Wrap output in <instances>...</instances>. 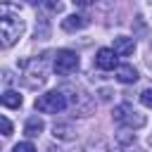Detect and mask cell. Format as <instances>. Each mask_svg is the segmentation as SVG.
<instances>
[{"mask_svg": "<svg viewBox=\"0 0 152 152\" xmlns=\"http://www.w3.org/2000/svg\"><path fill=\"white\" fill-rule=\"evenodd\" d=\"M76 7H88V5H93V0H71Z\"/></svg>", "mask_w": 152, "mask_h": 152, "instance_id": "cell-17", "label": "cell"}, {"mask_svg": "<svg viewBox=\"0 0 152 152\" xmlns=\"http://www.w3.org/2000/svg\"><path fill=\"white\" fill-rule=\"evenodd\" d=\"M119 57H116V52L112 50V48H100L97 52H95V64H97V69H102V71H112V69H116L119 64Z\"/></svg>", "mask_w": 152, "mask_h": 152, "instance_id": "cell-5", "label": "cell"}, {"mask_svg": "<svg viewBox=\"0 0 152 152\" xmlns=\"http://www.w3.org/2000/svg\"><path fill=\"white\" fill-rule=\"evenodd\" d=\"M52 69L59 76H69L78 69V55L74 50H57L55 59H52Z\"/></svg>", "mask_w": 152, "mask_h": 152, "instance_id": "cell-3", "label": "cell"}, {"mask_svg": "<svg viewBox=\"0 0 152 152\" xmlns=\"http://www.w3.org/2000/svg\"><path fill=\"white\" fill-rule=\"evenodd\" d=\"M74 126L71 124H55L52 126V135L57 138V140H71L74 138Z\"/></svg>", "mask_w": 152, "mask_h": 152, "instance_id": "cell-11", "label": "cell"}, {"mask_svg": "<svg viewBox=\"0 0 152 152\" xmlns=\"http://www.w3.org/2000/svg\"><path fill=\"white\" fill-rule=\"evenodd\" d=\"M88 26V19L81 17V14H69L66 19H62V28L64 31H81Z\"/></svg>", "mask_w": 152, "mask_h": 152, "instance_id": "cell-8", "label": "cell"}, {"mask_svg": "<svg viewBox=\"0 0 152 152\" xmlns=\"http://www.w3.org/2000/svg\"><path fill=\"white\" fill-rule=\"evenodd\" d=\"M12 152H38V150H36V145H33V142H28V140H24V142H17Z\"/></svg>", "mask_w": 152, "mask_h": 152, "instance_id": "cell-12", "label": "cell"}, {"mask_svg": "<svg viewBox=\"0 0 152 152\" xmlns=\"http://www.w3.org/2000/svg\"><path fill=\"white\" fill-rule=\"evenodd\" d=\"M24 33V19L19 7L12 2H0V48H12Z\"/></svg>", "mask_w": 152, "mask_h": 152, "instance_id": "cell-1", "label": "cell"}, {"mask_svg": "<svg viewBox=\"0 0 152 152\" xmlns=\"http://www.w3.org/2000/svg\"><path fill=\"white\" fill-rule=\"evenodd\" d=\"M114 71H116V81H121V83H135L138 81V71L131 64H119Z\"/></svg>", "mask_w": 152, "mask_h": 152, "instance_id": "cell-7", "label": "cell"}, {"mask_svg": "<svg viewBox=\"0 0 152 152\" xmlns=\"http://www.w3.org/2000/svg\"><path fill=\"white\" fill-rule=\"evenodd\" d=\"M86 152H109V150H107V142H97V145H90Z\"/></svg>", "mask_w": 152, "mask_h": 152, "instance_id": "cell-15", "label": "cell"}, {"mask_svg": "<svg viewBox=\"0 0 152 152\" xmlns=\"http://www.w3.org/2000/svg\"><path fill=\"white\" fill-rule=\"evenodd\" d=\"M43 128H45V124H43L40 116H28V121H26V126H24V133H26L28 138H36V135L43 133Z\"/></svg>", "mask_w": 152, "mask_h": 152, "instance_id": "cell-9", "label": "cell"}, {"mask_svg": "<svg viewBox=\"0 0 152 152\" xmlns=\"http://www.w3.org/2000/svg\"><path fill=\"white\" fill-rule=\"evenodd\" d=\"M24 2H28V5H38L40 0H24Z\"/></svg>", "mask_w": 152, "mask_h": 152, "instance_id": "cell-18", "label": "cell"}, {"mask_svg": "<svg viewBox=\"0 0 152 152\" xmlns=\"http://www.w3.org/2000/svg\"><path fill=\"white\" fill-rule=\"evenodd\" d=\"M114 121H119V124H124L126 128H140V126H145V116L140 114V112H135L131 104H119V107H114Z\"/></svg>", "mask_w": 152, "mask_h": 152, "instance_id": "cell-4", "label": "cell"}, {"mask_svg": "<svg viewBox=\"0 0 152 152\" xmlns=\"http://www.w3.org/2000/svg\"><path fill=\"white\" fill-rule=\"evenodd\" d=\"M112 50H114L116 55H121V57H128V55H133V50H135V40L128 38V36H116Z\"/></svg>", "mask_w": 152, "mask_h": 152, "instance_id": "cell-6", "label": "cell"}, {"mask_svg": "<svg viewBox=\"0 0 152 152\" xmlns=\"http://www.w3.org/2000/svg\"><path fill=\"white\" fill-rule=\"evenodd\" d=\"M48 10H50V12H59V10H62V2H59V0H48Z\"/></svg>", "mask_w": 152, "mask_h": 152, "instance_id": "cell-16", "label": "cell"}, {"mask_svg": "<svg viewBox=\"0 0 152 152\" xmlns=\"http://www.w3.org/2000/svg\"><path fill=\"white\" fill-rule=\"evenodd\" d=\"M0 102H2L5 107H10V109H19L24 100H21V95H19L17 90H7V93L0 95Z\"/></svg>", "mask_w": 152, "mask_h": 152, "instance_id": "cell-10", "label": "cell"}, {"mask_svg": "<svg viewBox=\"0 0 152 152\" xmlns=\"http://www.w3.org/2000/svg\"><path fill=\"white\" fill-rule=\"evenodd\" d=\"M0 133L2 135H12V121L5 119V116H0Z\"/></svg>", "mask_w": 152, "mask_h": 152, "instance_id": "cell-14", "label": "cell"}, {"mask_svg": "<svg viewBox=\"0 0 152 152\" xmlns=\"http://www.w3.org/2000/svg\"><path fill=\"white\" fill-rule=\"evenodd\" d=\"M66 104H69V102H66L64 90H48V93L38 95L36 102H33V107H36L38 112H43V114H57V112L66 109Z\"/></svg>", "mask_w": 152, "mask_h": 152, "instance_id": "cell-2", "label": "cell"}, {"mask_svg": "<svg viewBox=\"0 0 152 152\" xmlns=\"http://www.w3.org/2000/svg\"><path fill=\"white\" fill-rule=\"evenodd\" d=\"M140 102H142L147 109H152V88H145V90L140 93Z\"/></svg>", "mask_w": 152, "mask_h": 152, "instance_id": "cell-13", "label": "cell"}]
</instances>
